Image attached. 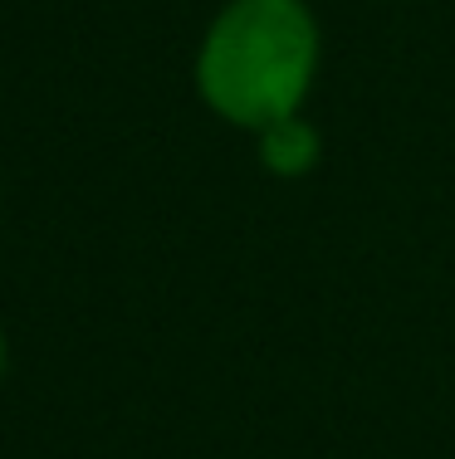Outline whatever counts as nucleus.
I'll return each instance as SVG.
<instances>
[{"label":"nucleus","instance_id":"obj_1","mask_svg":"<svg viewBox=\"0 0 455 459\" xmlns=\"http://www.w3.org/2000/svg\"><path fill=\"white\" fill-rule=\"evenodd\" d=\"M319 54V20L303 0H225L197 49V93L221 123L259 133L303 108Z\"/></svg>","mask_w":455,"mask_h":459},{"label":"nucleus","instance_id":"obj_2","mask_svg":"<svg viewBox=\"0 0 455 459\" xmlns=\"http://www.w3.org/2000/svg\"><path fill=\"white\" fill-rule=\"evenodd\" d=\"M255 137H259V161H265L275 177H303V171H313V161H319V152H323L319 127L299 113L259 127Z\"/></svg>","mask_w":455,"mask_h":459},{"label":"nucleus","instance_id":"obj_3","mask_svg":"<svg viewBox=\"0 0 455 459\" xmlns=\"http://www.w3.org/2000/svg\"><path fill=\"white\" fill-rule=\"evenodd\" d=\"M0 377H5V333H0Z\"/></svg>","mask_w":455,"mask_h":459}]
</instances>
